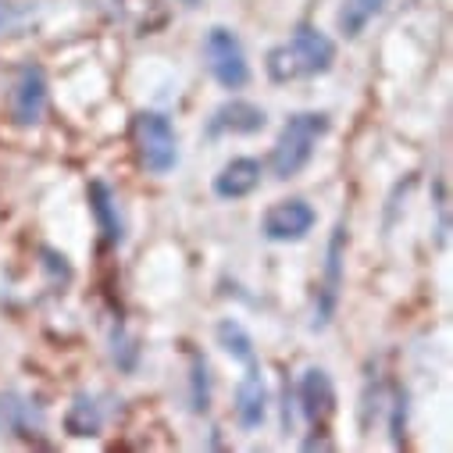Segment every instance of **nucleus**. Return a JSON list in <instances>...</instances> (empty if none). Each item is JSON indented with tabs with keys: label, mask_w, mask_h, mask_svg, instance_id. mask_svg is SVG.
Listing matches in <instances>:
<instances>
[{
	"label": "nucleus",
	"mask_w": 453,
	"mask_h": 453,
	"mask_svg": "<svg viewBox=\"0 0 453 453\" xmlns=\"http://www.w3.org/2000/svg\"><path fill=\"white\" fill-rule=\"evenodd\" d=\"M332 65H335V40L328 33H321L318 26H307V22H300L293 29V36L286 43L272 47L265 58V72L279 86L325 75Z\"/></svg>",
	"instance_id": "nucleus-1"
},
{
	"label": "nucleus",
	"mask_w": 453,
	"mask_h": 453,
	"mask_svg": "<svg viewBox=\"0 0 453 453\" xmlns=\"http://www.w3.org/2000/svg\"><path fill=\"white\" fill-rule=\"evenodd\" d=\"M328 129H332V122L325 111H296V115H289L272 147V161H268L272 175L282 182L296 179L311 165V157H314L318 143L328 136Z\"/></svg>",
	"instance_id": "nucleus-2"
},
{
	"label": "nucleus",
	"mask_w": 453,
	"mask_h": 453,
	"mask_svg": "<svg viewBox=\"0 0 453 453\" xmlns=\"http://www.w3.org/2000/svg\"><path fill=\"white\" fill-rule=\"evenodd\" d=\"M133 147L140 168L150 175H168L179 165V133L161 111H140L133 119Z\"/></svg>",
	"instance_id": "nucleus-3"
},
{
	"label": "nucleus",
	"mask_w": 453,
	"mask_h": 453,
	"mask_svg": "<svg viewBox=\"0 0 453 453\" xmlns=\"http://www.w3.org/2000/svg\"><path fill=\"white\" fill-rule=\"evenodd\" d=\"M347 221H335V229L328 236L325 247V268H321V282H318V296H314V318L311 328L325 332L339 311V300H343V286H347Z\"/></svg>",
	"instance_id": "nucleus-4"
},
{
	"label": "nucleus",
	"mask_w": 453,
	"mask_h": 453,
	"mask_svg": "<svg viewBox=\"0 0 453 453\" xmlns=\"http://www.w3.org/2000/svg\"><path fill=\"white\" fill-rule=\"evenodd\" d=\"M203 61H207L211 79L221 89H243L250 82V61H247L243 40L233 29H225V26H211L207 29V36H203Z\"/></svg>",
	"instance_id": "nucleus-5"
},
{
	"label": "nucleus",
	"mask_w": 453,
	"mask_h": 453,
	"mask_svg": "<svg viewBox=\"0 0 453 453\" xmlns=\"http://www.w3.org/2000/svg\"><path fill=\"white\" fill-rule=\"evenodd\" d=\"M47 100H50V86H47V72L36 61H22L12 75V93H8V107H12V122L15 126H40L47 115Z\"/></svg>",
	"instance_id": "nucleus-6"
},
{
	"label": "nucleus",
	"mask_w": 453,
	"mask_h": 453,
	"mask_svg": "<svg viewBox=\"0 0 453 453\" xmlns=\"http://www.w3.org/2000/svg\"><path fill=\"white\" fill-rule=\"evenodd\" d=\"M314 225H318V211L307 200L293 196V200H279V203H272L265 211L261 236L268 243H300V240L311 236Z\"/></svg>",
	"instance_id": "nucleus-7"
},
{
	"label": "nucleus",
	"mask_w": 453,
	"mask_h": 453,
	"mask_svg": "<svg viewBox=\"0 0 453 453\" xmlns=\"http://www.w3.org/2000/svg\"><path fill=\"white\" fill-rule=\"evenodd\" d=\"M293 407L303 414V421L311 428H325V421L335 411V386L325 368H307L293 382Z\"/></svg>",
	"instance_id": "nucleus-8"
},
{
	"label": "nucleus",
	"mask_w": 453,
	"mask_h": 453,
	"mask_svg": "<svg viewBox=\"0 0 453 453\" xmlns=\"http://www.w3.org/2000/svg\"><path fill=\"white\" fill-rule=\"evenodd\" d=\"M268 126V115H265V107L250 104V100H225L214 115L207 119V129L203 136L207 140H221V136H254Z\"/></svg>",
	"instance_id": "nucleus-9"
},
{
	"label": "nucleus",
	"mask_w": 453,
	"mask_h": 453,
	"mask_svg": "<svg viewBox=\"0 0 453 453\" xmlns=\"http://www.w3.org/2000/svg\"><path fill=\"white\" fill-rule=\"evenodd\" d=\"M0 428L19 435V439H40L47 428L43 407L19 389H4L0 393Z\"/></svg>",
	"instance_id": "nucleus-10"
},
{
	"label": "nucleus",
	"mask_w": 453,
	"mask_h": 453,
	"mask_svg": "<svg viewBox=\"0 0 453 453\" xmlns=\"http://www.w3.org/2000/svg\"><path fill=\"white\" fill-rule=\"evenodd\" d=\"M268 400H272V396H268V382H265V375H261V365H247L243 379L236 382V403H233L236 425L247 428V432L261 428L265 418H268Z\"/></svg>",
	"instance_id": "nucleus-11"
},
{
	"label": "nucleus",
	"mask_w": 453,
	"mask_h": 453,
	"mask_svg": "<svg viewBox=\"0 0 453 453\" xmlns=\"http://www.w3.org/2000/svg\"><path fill=\"white\" fill-rule=\"evenodd\" d=\"M89 211L96 218V233L107 247H122L126 243V218H122V207H119V196L104 179H93L89 182Z\"/></svg>",
	"instance_id": "nucleus-12"
},
{
	"label": "nucleus",
	"mask_w": 453,
	"mask_h": 453,
	"mask_svg": "<svg viewBox=\"0 0 453 453\" xmlns=\"http://www.w3.org/2000/svg\"><path fill=\"white\" fill-rule=\"evenodd\" d=\"M261 175H265V165L257 157H233L214 175L211 189L218 200H247L261 186Z\"/></svg>",
	"instance_id": "nucleus-13"
},
{
	"label": "nucleus",
	"mask_w": 453,
	"mask_h": 453,
	"mask_svg": "<svg viewBox=\"0 0 453 453\" xmlns=\"http://www.w3.org/2000/svg\"><path fill=\"white\" fill-rule=\"evenodd\" d=\"M104 425H107V411H104L100 396L96 393H75V400L65 414V432L75 439H93L104 432Z\"/></svg>",
	"instance_id": "nucleus-14"
},
{
	"label": "nucleus",
	"mask_w": 453,
	"mask_h": 453,
	"mask_svg": "<svg viewBox=\"0 0 453 453\" xmlns=\"http://www.w3.org/2000/svg\"><path fill=\"white\" fill-rule=\"evenodd\" d=\"M389 0H343L335 12V29L343 40H357L382 12H386Z\"/></svg>",
	"instance_id": "nucleus-15"
},
{
	"label": "nucleus",
	"mask_w": 453,
	"mask_h": 453,
	"mask_svg": "<svg viewBox=\"0 0 453 453\" xmlns=\"http://www.w3.org/2000/svg\"><path fill=\"white\" fill-rule=\"evenodd\" d=\"M214 335H218V347L229 354L233 361H240L243 368L247 365H257V354H254V339H250V332L236 321V318H221L218 321V328H214Z\"/></svg>",
	"instance_id": "nucleus-16"
},
{
	"label": "nucleus",
	"mask_w": 453,
	"mask_h": 453,
	"mask_svg": "<svg viewBox=\"0 0 453 453\" xmlns=\"http://www.w3.org/2000/svg\"><path fill=\"white\" fill-rule=\"evenodd\" d=\"M186 357H189V411L207 414L211 411V365L193 347H186Z\"/></svg>",
	"instance_id": "nucleus-17"
},
{
	"label": "nucleus",
	"mask_w": 453,
	"mask_h": 453,
	"mask_svg": "<svg viewBox=\"0 0 453 453\" xmlns=\"http://www.w3.org/2000/svg\"><path fill=\"white\" fill-rule=\"evenodd\" d=\"M407 411H411V400H407V389L400 382H389V396H386V425H389V442L400 449L407 446Z\"/></svg>",
	"instance_id": "nucleus-18"
},
{
	"label": "nucleus",
	"mask_w": 453,
	"mask_h": 453,
	"mask_svg": "<svg viewBox=\"0 0 453 453\" xmlns=\"http://www.w3.org/2000/svg\"><path fill=\"white\" fill-rule=\"evenodd\" d=\"M435 247H446V236H449V203H446V182L435 179Z\"/></svg>",
	"instance_id": "nucleus-19"
},
{
	"label": "nucleus",
	"mask_w": 453,
	"mask_h": 453,
	"mask_svg": "<svg viewBox=\"0 0 453 453\" xmlns=\"http://www.w3.org/2000/svg\"><path fill=\"white\" fill-rule=\"evenodd\" d=\"M19 22H22V12L12 4V0H0V36L12 33Z\"/></svg>",
	"instance_id": "nucleus-20"
}]
</instances>
